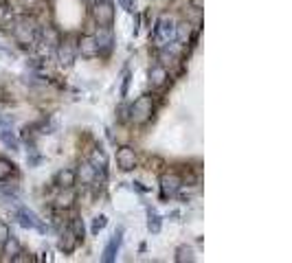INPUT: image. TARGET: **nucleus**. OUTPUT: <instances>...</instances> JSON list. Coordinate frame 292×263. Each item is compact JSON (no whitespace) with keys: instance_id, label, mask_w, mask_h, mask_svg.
Instances as JSON below:
<instances>
[{"instance_id":"nucleus-1","label":"nucleus","mask_w":292,"mask_h":263,"mask_svg":"<svg viewBox=\"0 0 292 263\" xmlns=\"http://www.w3.org/2000/svg\"><path fill=\"white\" fill-rule=\"evenodd\" d=\"M9 27H11L13 40L20 46H35L40 27H38V22L33 18H29V15H15Z\"/></svg>"},{"instance_id":"nucleus-2","label":"nucleus","mask_w":292,"mask_h":263,"mask_svg":"<svg viewBox=\"0 0 292 263\" xmlns=\"http://www.w3.org/2000/svg\"><path fill=\"white\" fill-rule=\"evenodd\" d=\"M152 114H154V99L150 95L139 97L132 105H130V121L136 123V125L148 123L152 119Z\"/></svg>"},{"instance_id":"nucleus-3","label":"nucleus","mask_w":292,"mask_h":263,"mask_svg":"<svg viewBox=\"0 0 292 263\" xmlns=\"http://www.w3.org/2000/svg\"><path fill=\"white\" fill-rule=\"evenodd\" d=\"M176 37V22L174 18H169V15H160L156 20V27H154V42L165 46L169 44L172 40Z\"/></svg>"},{"instance_id":"nucleus-4","label":"nucleus","mask_w":292,"mask_h":263,"mask_svg":"<svg viewBox=\"0 0 292 263\" xmlns=\"http://www.w3.org/2000/svg\"><path fill=\"white\" fill-rule=\"evenodd\" d=\"M93 18L99 27H112V22H115V5L110 0H95Z\"/></svg>"},{"instance_id":"nucleus-5","label":"nucleus","mask_w":292,"mask_h":263,"mask_svg":"<svg viewBox=\"0 0 292 263\" xmlns=\"http://www.w3.org/2000/svg\"><path fill=\"white\" fill-rule=\"evenodd\" d=\"M55 60H58L60 68H70L77 60V46L70 40H60V44L55 46Z\"/></svg>"},{"instance_id":"nucleus-6","label":"nucleus","mask_w":292,"mask_h":263,"mask_svg":"<svg viewBox=\"0 0 292 263\" xmlns=\"http://www.w3.org/2000/svg\"><path fill=\"white\" fill-rule=\"evenodd\" d=\"M60 31L53 27V24H44V27H40V31H38V42L35 44H40L44 48V51L48 53V51H55V46L60 44Z\"/></svg>"},{"instance_id":"nucleus-7","label":"nucleus","mask_w":292,"mask_h":263,"mask_svg":"<svg viewBox=\"0 0 292 263\" xmlns=\"http://www.w3.org/2000/svg\"><path fill=\"white\" fill-rule=\"evenodd\" d=\"M95 42H97V51H99V55H108V53L112 51V46H115L112 27H97Z\"/></svg>"},{"instance_id":"nucleus-8","label":"nucleus","mask_w":292,"mask_h":263,"mask_svg":"<svg viewBox=\"0 0 292 263\" xmlns=\"http://www.w3.org/2000/svg\"><path fill=\"white\" fill-rule=\"evenodd\" d=\"M15 219H18V224L22 226V228H35V230H40V233H46V226L42 224V219H40L33 211H29V209H20L18 211V215H15Z\"/></svg>"},{"instance_id":"nucleus-9","label":"nucleus","mask_w":292,"mask_h":263,"mask_svg":"<svg viewBox=\"0 0 292 263\" xmlns=\"http://www.w3.org/2000/svg\"><path fill=\"white\" fill-rule=\"evenodd\" d=\"M167 81H169V70L165 68V64L152 66L150 72H148V84H150V88H152V90H158V88H163Z\"/></svg>"},{"instance_id":"nucleus-10","label":"nucleus","mask_w":292,"mask_h":263,"mask_svg":"<svg viewBox=\"0 0 292 263\" xmlns=\"http://www.w3.org/2000/svg\"><path fill=\"white\" fill-rule=\"evenodd\" d=\"M182 180L178 178L176 174H165L160 176V195H163V200H169V197H174L178 193V189H180Z\"/></svg>"},{"instance_id":"nucleus-11","label":"nucleus","mask_w":292,"mask_h":263,"mask_svg":"<svg viewBox=\"0 0 292 263\" xmlns=\"http://www.w3.org/2000/svg\"><path fill=\"white\" fill-rule=\"evenodd\" d=\"M117 164L121 171H132L136 167V152L130 145H123L117 149Z\"/></svg>"},{"instance_id":"nucleus-12","label":"nucleus","mask_w":292,"mask_h":263,"mask_svg":"<svg viewBox=\"0 0 292 263\" xmlns=\"http://www.w3.org/2000/svg\"><path fill=\"white\" fill-rule=\"evenodd\" d=\"M121 241H123V226H119V228L115 230V235L110 237L108 246H105V250H103V261H105V263H112V261L117 259V252H119V248H121Z\"/></svg>"},{"instance_id":"nucleus-13","label":"nucleus","mask_w":292,"mask_h":263,"mask_svg":"<svg viewBox=\"0 0 292 263\" xmlns=\"http://www.w3.org/2000/svg\"><path fill=\"white\" fill-rule=\"evenodd\" d=\"M53 182H55V186H58V189H72V186L77 184V174H75V169H68V167L60 169L58 174H55Z\"/></svg>"},{"instance_id":"nucleus-14","label":"nucleus","mask_w":292,"mask_h":263,"mask_svg":"<svg viewBox=\"0 0 292 263\" xmlns=\"http://www.w3.org/2000/svg\"><path fill=\"white\" fill-rule=\"evenodd\" d=\"M77 53L86 57V60H93V57L99 55L97 51V42H95V35H82L77 42Z\"/></svg>"},{"instance_id":"nucleus-15","label":"nucleus","mask_w":292,"mask_h":263,"mask_svg":"<svg viewBox=\"0 0 292 263\" xmlns=\"http://www.w3.org/2000/svg\"><path fill=\"white\" fill-rule=\"evenodd\" d=\"M75 174H77L79 180H82V184H95L97 180H99V176H103V174H99V171L93 167L90 162H82Z\"/></svg>"},{"instance_id":"nucleus-16","label":"nucleus","mask_w":292,"mask_h":263,"mask_svg":"<svg viewBox=\"0 0 292 263\" xmlns=\"http://www.w3.org/2000/svg\"><path fill=\"white\" fill-rule=\"evenodd\" d=\"M88 162H90L93 167L99 171V174H105V167H108V156H105L101 145H97L95 149L90 152V160H88Z\"/></svg>"},{"instance_id":"nucleus-17","label":"nucleus","mask_w":292,"mask_h":263,"mask_svg":"<svg viewBox=\"0 0 292 263\" xmlns=\"http://www.w3.org/2000/svg\"><path fill=\"white\" fill-rule=\"evenodd\" d=\"M77 243H79V239L75 237V233L70 230V226H68V228H64L62 239H60V250H62L64 254H70L72 250L77 248Z\"/></svg>"},{"instance_id":"nucleus-18","label":"nucleus","mask_w":292,"mask_h":263,"mask_svg":"<svg viewBox=\"0 0 292 263\" xmlns=\"http://www.w3.org/2000/svg\"><path fill=\"white\" fill-rule=\"evenodd\" d=\"M0 143L11 152H20V141L9 127H0Z\"/></svg>"},{"instance_id":"nucleus-19","label":"nucleus","mask_w":292,"mask_h":263,"mask_svg":"<svg viewBox=\"0 0 292 263\" xmlns=\"http://www.w3.org/2000/svg\"><path fill=\"white\" fill-rule=\"evenodd\" d=\"M75 191L72 189H62V193L55 197V206L58 209H62V211H66V209H70L72 204H75Z\"/></svg>"},{"instance_id":"nucleus-20","label":"nucleus","mask_w":292,"mask_h":263,"mask_svg":"<svg viewBox=\"0 0 292 263\" xmlns=\"http://www.w3.org/2000/svg\"><path fill=\"white\" fill-rule=\"evenodd\" d=\"M174 261L176 263H193L196 261V254H193V248L191 246H178L176 248V254H174Z\"/></svg>"},{"instance_id":"nucleus-21","label":"nucleus","mask_w":292,"mask_h":263,"mask_svg":"<svg viewBox=\"0 0 292 263\" xmlns=\"http://www.w3.org/2000/svg\"><path fill=\"white\" fill-rule=\"evenodd\" d=\"M0 250H3V254H5L7 259H13L15 254H18V252L22 250V246H20V241L15 239L13 235H9V237H7V241L3 243V248H0Z\"/></svg>"},{"instance_id":"nucleus-22","label":"nucleus","mask_w":292,"mask_h":263,"mask_svg":"<svg viewBox=\"0 0 292 263\" xmlns=\"http://www.w3.org/2000/svg\"><path fill=\"white\" fill-rule=\"evenodd\" d=\"M174 40L178 44H187V40H191V24L189 22L176 24V37Z\"/></svg>"},{"instance_id":"nucleus-23","label":"nucleus","mask_w":292,"mask_h":263,"mask_svg":"<svg viewBox=\"0 0 292 263\" xmlns=\"http://www.w3.org/2000/svg\"><path fill=\"white\" fill-rule=\"evenodd\" d=\"M13 18H15L13 7L9 3H0V27H9Z\"/></svg>"},{"instance_id":"nucleus-24","label":"nucleus","mask_w":292,"mask_h":263,"mask_svg":"<svg viewBox=\"0 0 292 263\" xmlns=\"http://www.w3.org/2000/svg\"><path fill=\"white\" fill-rule=\"evenodd\" d=\"M13 171H15V164L11 160H7V158H0V182H5V180H9L13 176Z\"/></svg>"},{"instance_id":"nucleus-25","label":"nucleus","mask_w":292,"mask_h":263,"mask_svg":"<svg viewBox=\"0 0 292 263\" xmlns=\"http://www.w3.org/2000/svg\"><path fill=\"white\" fill-rule=\"evenodd\" d=\"M160 226H163V217L158 215L156 211H150V217H148V228H150V233H160Z\"/></svg>"},{"instance_id":"nucleus-26","label":"nucleus","mask_w":292,"mask_h":263,"mask_svg":"<svg viewBox=\"0 0 292 263\" xmlns=\"http://www.w3.org/2000/svg\"><path fill=\"white\" fill-rule=\"evenodd\" d=\"M70 230L75 233V237H77L79 241H84V239H86V226H84L82 217H72V221H70Z\"/></svg>"},{"instance_id":"nucleus-27","label":"nucleus","mask_w":292,"mask_h":263,"mask_svg":"<svg viewBox=\"0 0 292 263\" xmlns=\"http://www.w3.org/2000/svg\"><path fill=\"white\" fill-rule=\"evenodd\" d=\"M105 226H108V217H105V215H97V217L93 219L90 233H93V235H99V233H101V230H103Z\"/></svg>"},{"instance_id":"nucleus-28","label":"nucleus","mask_w":292,"mask_h":263,"mask_svg":"<svg viewBox=\"0 0 292 263\" xmlns=\"http://www.w3.org/2000/svg\"><path fill=\"white\" fill-rule=\"evenodd\" d=\"M117 121L119 123H130V105L121 103L117 108Z\"/></svg>"},{"instance_id":"nucleus-29","label":"nucleus","mask_w":292,"mask_h":263,"mask_svg":"<svg viewBox=\"0 0 292 263\" xmlns=\"http://www.w3.org/2000/svg\"><path fill=\"white\" fill-rule=\"evenodd\" d=\"M121 5V9H125L127 13H134L136 11V0H117Z\"/></svg>"},{"instance_id":"nucleus-30","label":"nucleus","mask_w":292,"mask_h":263,"mask_svg":"<svg viewBox=\"0 0 292 263\" xmlns=\"http://www.w3.org/2000/svg\"><path fill=\"white\" fill-rule=\"evenodd\" d=\"M130 81H132V75H130V72H125L123 75V84H121V99H125L127 97V90H130Z\"/></svg>"},{"instance_id":"nucleus-31","label":"nucleus","mask_w":292,"mask_h":263,"mask_svg":"<svg viewBox=\"0 0 292 263\" xmlns=\"http://www.w3.org/2000/svg\"><path fill=\"white\" fill-rule=\"evenodd\" d=\"M11 235V230H9V226L5 224V221H0V248H3V243L7 241V237Z\"/></svg>"},{"instance_id":"nucleus-32","label":"nucleus","mask_w":292,"mask_h":263,"mask_svg":"<svg viewBox=\"0 0 292 263\" xmlns=\"http://www.w3.org/2000/svg\"><path fill=\"white\" fill-rule=\"evenodd\" d=\"M189 3L193 9H202V7H205V0H189Z\"/></svg>"},{"instance_id":"nucleus-33","label":"nucleus","mask_w":292,"mask_h":263,"mask_svg":"<svg viewBox=\"0 0 292 263\" xmlns=\"http://www.w3.org/2000/svg\"><path fill=\"white\" fill-rule=\"evenodd\" d=\"M86 3H95V0H86Z\"/></svg>"}]
</instances>
